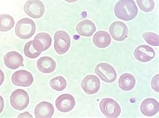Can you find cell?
Instances as JSON below:
<instances>
[{"mask_svg":"<svg viewBox=\"0 0 159 118\" xmlns=\"http://www.w3.org/2000/svg\"><path fill=\"white\" fill-rule=\"evenodd\" d=\"M138 7L133 0H120L114 7L116 16L120 19L129 22L138 14Z\"/></svg>","mask_w":159,"mask_h":118,"instance_id":"obj_1","label":"cell"},{"mask_svg":"<svg viewBox=\"0 0 159 118\" xmlns=\"http://www.w3.org/2000/svg\"><path fill=\"white\" fill-rule=\"evenodd\" d=\"M36 32V25L31 19L23 18L16 23L15 33L19 38L27 40L30 38Z\"/></svg>","mask_w":159,"mask_h":118,"instance_id":"obj_2","label":"cell"},{"mask_svg":"<svg viewBox=\"0 0 159 118\" xmlns=\"http://www.w3.org/2000/svg\"><path fill=\"white\" fill-rule=\"evenodd\" d=\"M100 110L106 117L116 118L120 116L121 107L118 103L111 98H103L99 103Z\"/></svg>","mask_w":159,"mask_h":118,"instance_id":"obj_3","label":"cell"},{"mask_svg":"<svg viewBox=\"0 0 159 118\" xmlns=\"http://www.w3.org/2000/svg\"><path fill=\"white\" fill-rule=\"evenodd\" d=\"M54 48L59 55H63L69 51L70 46V38L67 33L59 30L54 33Z\"/></svg>","mask_w":159,"mask_h":118,"instance_id":"obj_4","label":"cell"},{"mask_svg":"<svg viewBox=\"0 0 159 118\" xmlns=\"http://www.w3.org/2000/svg\"><path fill=\"white\" fill-rule=\"evenodd\" d=\"M30 99L28 93L22 89H18L11 93L10 103L11 107L16 110L22 111L26 109L29 104Z\"/></svg>","mask_w":159,"mask_h":118,"instance_id":"obj_5","label":"cell"},{"mask_svg":"<svg viewBox=\"0 0 159 118\" xmlns=\"http://www.w3.org/2000/svg\"><path fill=\"white\" fill-rule=\"evenodd\" d=\"M95 72L103 82L111 83L117 78V73L115 69L107 63H101L95 67Z\"/></svg>","mask_w":159,"mask_h":118,"instance_id":"obj_6","label":"cell"},{"mask_svg":"<svg viewBox=\"0 0 159 118\" xmlns=\"http://www.w3.org/2000/svg\"><path fill=\"white\" fill-rule=\"evenodd\" d=\"M24 12L32 18L39 19L44 14V6L40 0H28L24 7Z\"/></svg>","mask_w":159,"mask_h":118,"instance_id":"obj_7","label":"cell"},{"mask_svg":"<svg viewBox=\"0 0 159 118\" xmlns=\"http://www.w3.org/2000/svg\"><path fill=\"white\" fill-rule=\"evenodd\" d=\"M33 82L34 78L32 74L26 70H18L11 76V82L16 86L29 87L32 85Z\"/></svg>","mask_w":159,"mask_h":118,"instance_id":"obj_8","label":"cell"},{"mask_svg":"<svg viewBox=\"0 0 159 118\" xmlns=\"http://www.w3.org/2000/svg\"><path fill=\"white\" fill-rule=\"evenodd\" d=\"M100 80L93 75H88L82 80L81 86L87 94L93 95L97 94L100 89Z\"/></svg>","mask_w":159,"mask_h":118,"instance_id":"obj_9","label":"cell"},{"mask_svg":"<svg viewBox=\"0 0 159 118\" xmlns=\"http://www.w3.org/2000/svg\"><path fill=\"white\" fill-rule=\"evenodd\" d=\"M75 99L74 97L69 94H62L55 101V105L58 111L62 113L69 112L75 107Z\"/></svg>","mask_w":159,"mask_h":118,"instance_id":"obj_10","label":"cell"},{"mask_svg":"<svg viewBox=\"0 0 159 118\" xmlns=\"http://www.w3.org/2000/svg\"><path fill=\"white\" fill-rule=\"evenodd\" d=\"M110 33L114 40L122 41L128 36V28L122 22H114L110 27Z\"/></svg>","mask_w":159,"mask_h":118,"instance_id":"obj_11","label":"cell"},{"mask_svg":"<svg viewBox=\"0 0 159 118\" xmlns=\"http://www.w3.org/2000/svg\"><path fill=\"white\" fill-rule=\"evenodd\" d=\"M134 57L140 62H148L155 57V52L148 45H141L138 46L134 52Z\"/></svg>","mask_w":159,"mask_h":118,"instance_id":"obj_12","label":"cell"},{"mask_svg":"<svg viewBox=\"0 0 159 118\" xmlns=\"http://www.w3.org/2000/svg\"><path fill=\"white\" fill-rule=\"evenodd\" d=\"M52 38L48 33L42 32L35 36L32 41V45L39 52H44L47 50L51 45Z\"/></svg>","mask_w":159,"mask_h":118,"instance_id":"obj_13","label":"cell"},{"mask_svg":"<svg viewBox=\"0 0 159 118\" xmlns=\"http://www.w3.org/2000/svg\"><path fill=\"white\" fill-rule=\"evenodd\" d=\"M4 64L10 70H16L21 66H24V59L20 53L17 52H10L3 57Z\"/></svg>","mask_w":159,"mask_h":118,"instance_id":"obj_14","label":"cell"},{"mask_svg":"<svg viewBox=\"0 0 159 118\" xmlns=\"http://www.w3.org/2000/svg\"><path fill=\"white\" fill-rule=\"evenodd\" d=\"M158 110L159 103L154 98L145 99L140 105V112L145 116H154L158 112Z\"/></svg>","mask_w":159,"mask_h":118,"instance_id":"obj_15","label":"cell"},{"mask_svg":"<svg viewBox=\"0 0 159 118\" xmlns=\"http://www.w3.org/2000/svg\"><path fill=\"white\" fill-rule=\"evenodd\" d=\"M54 112V109L52 104L48 102L39 103L34 109V114L36 118H51Z\"/></svg>","mask_w":159,"mask_h":118,"instance_id":"obj_16","label":"cell"},{"mask_svg":"<svg viewBox=\"0 0 159 118\" xmlns=\"http://www.w3.org/2000/svg\"><path fill=\"white\" fill-rule=\"evenodd\" d=\"M56 62L51 57L44 56L40 57L37 61V68L43 74H51L55 70Z\"/></svg>","mask_w":159,"mask_h":118,"instance_id":"obj_17","label":"cell"},{"mask_svg":"<svg viewBox=\"0 0 159 118\" xmlns=\"http://www.w3.org/2000/svg\"><path fill=\"white\" fill-rule=\"evenodd\" d=\"M76 30L81 36L91 37L96 31L95 23L89 19L83 20L79 22L76 27Z\"/></svg>","mask_w":159,"mask_h":118,"instance_id":"obj_18","label":"cell"},{"mask_svg":"<svg viewBox=\"0 0 159 118\" xmlns=\"http://www.w3.org/2000/svg\"><path fill=\"white\" fill-rule=\"evenodd\" d=\"M111 37L105 31H99L95 33L93 37V42L95 46L98 48H106L110 45Z\"/></svg>","mask_w":159,"mask_h":118,"instance_id":"obj_19","label":"cell"},{"mask_svg":"<svg viewBox=\"0 0 159 118\" xmlns=\"http://www.w3.org/2000/svg\"><path fill=\"white\" fill-rule=\"evenodd\" d=\"M136 85V79L130 74L125 73L122 74L118 80V86L121 90L124 91H131L134 88Z\"/></svg>","mask_w":159,"mask_h":118,"instance_id":"obj_20","label":"cell"},{"mask_svg":"<svg viewBox=\"0 0 159 118\" xmlns=\"http://www.w3.org/2000/svg\"><path fill=\"white\" fill-rule=\"evenodd\" d=\"M14 19L8 14L0 15V32H7L14 26Z\"/></svg>","mask_w":159,"mask_h":118,"instance_id":"obj_21","label":"cell"},{"mask_svg":"<svg viewBox=\"0 0 159 118\" xmlns=\"http://www.w3.org/2000/svg\"><path fill=\"white\" fill-rule=\"evenodd\" d=\"M50 86L54 90L58 91H63L66 87V79L61 75L52 78L50 82Z\"/></svg>","mask_w":159,"mask_h":118,"instance_id":"obj_22","label":"cell"},{"mask_svg":"<svg viewBox=\"0 0 159 118\" xmlns=\"http://www.w3.org/2000/svg\"><path fill=\"white\" fill-rule=\"evenodd\" d=\"M24 52L25 56L27 57L30 59H35L39 57L41 52L37 51L36 49H34L32 45V41H28V43L25 44L24 48Z\"/></svg>","mask_w":159,"mask_h":118,"instance_id":"obj_23","label":"cell"},{"mask_svg":"<svg viewBox=\"0 0 159 118\" xmlns=\"http://www.w3.org/2000/svg\"><path fill=\"white\" fill-rule=\"evenodd\" d=\"M140 9L146 13L152 11L155 6L154 0H136Z\"/></svg>","mask_w":159,"mask_h":118,"instance_id":"obj_24","label":"cell"},{"mask_svg":"<svg viewBox=\"0 0 159 118\" xmlns=\"http://www.w3.org/2000/svg\"><path fill=\"white\" fill-rule=\"evenodd\" d=\"M143 38L150 45L153 46L159 45V37L157 34L152 32H146L143 33Z\"/></svg>","mask_w":159,"mask_h":118,"instance_id":"obj_25","label":"cell"},{"mask_svg":"<svg viewBox=\"0 0 159 118\" xmlns=\"http://www.w3.org/2000/svg\"><path fill=\"white\" fill-rule=\"evenodd\" d=\"M158 78H159V74H157L152 78V81H151V87H152V89L155 91H157V93L159 92Z\"/></svg>","mask_w":159,"mask_h":118,"instance_id":"obj_26","label":"cell"},{"mask_svg":"<svg viewBox=\"0 0 159 118\" xmlns=\"http://www.w3.org/2000/svg\"><path fill=\"white\" fill-rule=\"evenodd\" d=\"M4 108V101L3 98H2V96L0 95V113H1Z\"/></svg>","mask_w":159,"mask_h":118,"instance_id":"obj_27","label":"cell"},{"mask_svg":"<svg viewBox=\"0 0 159 118\" xmlns=\"http://www.w3.org/2000/svg\"><path fill=\"white\" fill-rule=\"evenodd\" d=\"M18 117H32V116L28 112H24L23 113H21V114L18 115Z\"/></svg>","mask_w":159,"mask_h":118,"instance_id":"obj_28","label":"cell"},{"mask_svg":"<svg viewBox=\"0 0 159 118\" xmlns=\"http://www.w3.org/2000/svg\"><path fill=\"white\" fill-rule=\"evenodd\" d=\"M4 79H5V75H4L2 70H0V86L2 85V83L4 82Z\"/></svg>","mask_w":159,"mask_h":118,"instance_id":"obj_29","label":"cell"},{"mask_svg":"<svg viewBox=\"0 0 159 118\" xmlns=\"http://www.w3.org/2000/svg\"><path fill=\"white\" fill-rule=\"evenodd\" d=\"M66 2H69V3H74V2H77L78 0H65Z\"/></svg>","mask_w":159,"mask_h":118,"instance_id":"obj_30","label":"cell"}]
</instances>
